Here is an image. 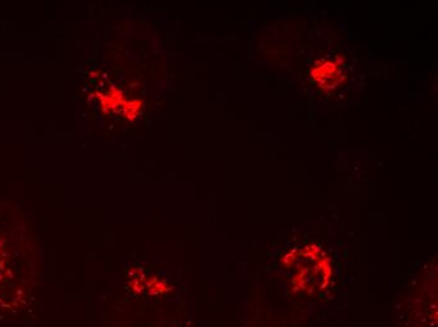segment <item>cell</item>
<instances>
[{
    "instance_id": "cell-1",
    "label": "cell",
    "mask_w": 438,
    "mask_h": 327,
    "mask_svg": "<svg viewBox=\"0 0 438 327\" xmlns=\"http://www.w3.org/2000/svg\"><path fill=\"white\" fill-rule=\"evenodd\" d=\"M311 78L322 89H333L344 80V73L335 62L320 60L311 69Z\"/></svg>"
}]
</instances>
